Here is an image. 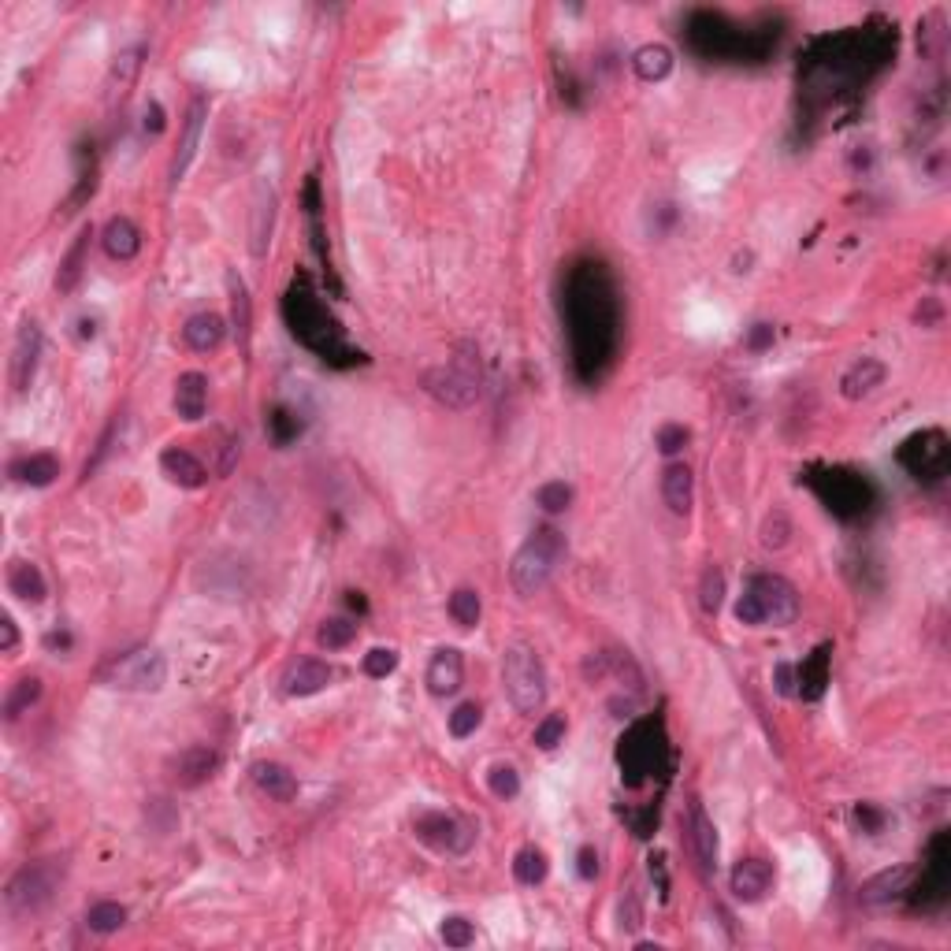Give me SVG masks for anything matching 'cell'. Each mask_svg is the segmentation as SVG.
<instances>
[{"label":"cell","instance_id":"1","mask_svg":"<svg viewBox=\"0 0 951 951\" xmlns=\"http://www.w3.org/2000/svg\"><path fill=\"white\" fill-rule=\"evenodd\" d=\"M565 313H569L576 372L584 379H599L617 350V298H613L610 275L599 261H584L569 272Z\"/></svg>","mask_w":951,"mask_h":951},{"label":"cell","instance_id":"2","mask_svg":"<svg viewBox=\"0 0 951 951\" xmlns=\"http://www.w3.org/2000/svg\"><path fill=\"white\" fill-rule=\"evenodd\" d=\"M283 313H287L290 335H294L301 346H309V350L320 353L324 361H339V357H357V361H361V353H353L350 346H346V339H342L339 320L320 305V298L309 290L305 279L287 290Z\"/></svg>","mask_w":951,"mask_h":951},{"label":"cell","instance_id":"3","mask_svg":"<svg viewBox=\"0 0 951 951\" xmlns=\"http://www.w3.org/2000/svg\"><path fill=\"white\" fill-rule=\"evenodd\" d=\"M565 554H569V547H565V535L558 528H550V524L547 528H535L524 539V547L513 554V561H509V584H513V591L524 595V599L539 595L561 569Z\"/></svg>","mask_w":951,"mask_h":951},{"label":"cell","instance_id":"4","mask_svg":"<svg viewBox=\"0 0 951 951\" xmlns=\"http://www.w3.org/2000/svg\"><path fill=\"white\" fill-rule=\"evenodd\" d=\"M736 617L743 625H792L799 617V591L784 576L758 573L747 580V591L736 602Z\"/></svg>","mask_w":951,"mask_h":951},{"label":"cell","instance_id":"5","mask_svg":"<svg viewBox=\"0 0 951 951\" xmlns=\"http://www.w3.org/2000/svg\"><path fill=\"white\" fill-rule=\"evenodd\" d=\"M502 684H506L509 703L521 714H539L547 703V669L539 662L535 647L528 643H509L502 654Z\"/></svg>","mask_w":951,"mask_h":951},{"label":"cell","instance_id":"6","mask_svg":"<svg viewBox=\"0 0 951 951\" xmlns=\"http://www.w3.org/2000/svg\"><path fill=\"white\" fill-rule=\"evenodd\" d=\"M424 391L450 409H469L480 398V361L472 353H457L446 365L424 372Z\"/></svg>","mask_w":951,"mask_h":951},{"label":"cell","instance_id":"7","mask_svg":"<svg viewBox=\"0 0 951 951\" xmlns=\"http://www.w3.org/2000/svg\"><path fill=\"white\" fill-rule=\"evenodd\" d=\"M101 680H105L108 688H119V691H160L164 680H168V662H164L160 651L142 647V651L119 654L116 662L101 673Z\"/></svg>","mask_w":951,"mask_h":951},{"label":"cell","instance_id":"8","mask_svg":"<svg viewBox=\"0 0 951 951\" xmlns=\"http://www.w3.org/2000/svg\"><path fill=\"white\" fill-rule=\"evenodd\" d=\"M810 487L821 495V502L833 509L836 517H859L862 509L870 506V483L862 480L859 472L847 469H829L814 476Z\"/></svg>","mask_w":951,"mask_h":951},{"label":"cell","instance_id":"9","mask_svg":"<svg viewBox=\"0 0 951 951\" xmlns=\"http://www.w3.org/2000/svg\"><path fill=\"white\" fill-rule=\"evenodd\" d=\"M948 435L944 431H918L899 446V465L911 472L914 480H940L948 472Z\"/></svg>","mask_w":951,"mask_h":951},{"label":"cell","instance_id":"10","mask_svg":"<svg viewBox=\"0 0 951 951\" xmlns=\"http://www.w3.org/2000/svg\"><path fill=\"white\" fill-rule=\"evenodd\" d=\"M413 829H417V836L424 844L435 847V851H446V855H465V851L476 844V829L465 825L461 818H454V814H443V810H424V814H417Z\"/></svg>","mask_w":951,"mask_h":951},{"label":"cell","instance_id":"11","mask_svg":"<svg viewBox=\"0 0 951 951\" xmlns=\"http://www.w3.org/2000/svg\"><path fill=\"white\" fill-rule=\"evenodd\" d=\"M56 888V877L49 866H27L19 870L8 881V892H4V903L12 914H38L41 907H49Z\"/></svg>","mask_w":951,"mask_h":951},{"label":"cell","instance_id":"12","mask_svg":"<svg viewBox=\"0 0 951 951\" xmlns=\"http://www.w3.org/2000/svg\"><path fill=\"white\" fill-rule=\"evenodd\" d=\"M918 892H922V896L914 899L918 911H933V907H940L944 896H948V833L933 836V844L925 851V877H922V885H918Z\"/></svg>","mask_w":951,"mask_h":951},{"label":"cell","instance_id":"13","mask_svg":"<svg viewBox=\"0 0 951 951\" xmlns=\"http://www.w3.org/2000/svg\"><path fill=\"white\" fill-rule=\"evenodd\" d=\"M658 755H662V743H654V725L643 721L636 729L628 732V740H621V769H628V781L636 784L643 781V773H651L658 766Z\"/></svg>","mask_w":951,"mask_h":951},{"label":"cell","instance_id":"14","mask_svg":"<svg viewBox=\"0 0 951 951\" xmlns=\"http://www.w3.org/2000/svg\"><path fill=\"white\" fill-rule=\"evenodd\" d=\"M38 357H41V327L34 320L19 327L15 335V350H12V387L15 394H23L30 387V379L38 372Z\"/></svg>","mask_w":951,"mask_h":951},{"label":"cell","instance_id":"15","mask_svg":"<svg viewBox=\"0 0 951 951\" xmlns=\"http://www.w3.org/2000/svg\"><path fill=\"white\" fill-rule=\"evenodd\" d=\"M216 766H220V755L212 747H205V743H194V747H186V751L171 758V777H175L179 788H197V784H205L216 773Z\"/></svg>","mask_w":951,"mask_h":951},{"label":"cell","instance_id":"16","mask_svg":"<svg viewBox=\"0 0 951 951\" xmlns=\"http://www.w3.org/2000/svg\"><path fill=\"white\" fill-rule=\"evenodd\" d=\"M424 680H428L431 695H439V699L454 695V691L461 688V680H465V658H461V651H457V647H439V651L431 654Z\"/></svg>","mask_w":951,"mask_h":951},{"label":"cell","instance_id":"17","mask_svg":"<svg viewBox=\"0 0 951 951\" xmlns=\"http://www.w3.org/2000/svg\"><path fill=\"white\" fill-rule=\"evenodd\" d=\"M331 680H335V673H331L327 662H320V658H298V662L287 669V677H283V691H287L290 699H309L316 691H324Z\"/></svg>","mask_w":951,"mask_h":951},{"label":"cell","instance_id":"18","mask_svg":"<svg viewBox=\"0 0 951 951\" xmlns=\"http://www.w3.org/2000/svg\"><path fill=\"white\" fill-rule=\"evenodd\" d=\"M205 112H209V105H205L201 97H197L194 105H190V112H186L183 138H179V149H175V160H171V183H179L186 171H190V164H194L197 145H201V131H205Z\"/></svg>","mask_w":951,"mask_h":951},{"label":"cell","instance_id":"19","mask_svg":"<svg viewBox=\"0 0 951 951\" xmlns=\"http://www.w3.org/2000/svg\"><path fill=\"white\" fill-rule=\"evenodd\" d=\"M773 885V866L766 859H743L732 870V896L743 903H758Z\"/></svg>","mask_w":951,"mask_h":951},{"label":"cell","instance_id":"20","mask_svg":"<svg viewBox=\"0 0 951 951\" xmlns=\"http://www.w3.org/2000/svg\"><path fill=\"white\" fill-rule=\"evenodd\" d=\"M160 472H164L175 487H186V491H197V487H205V480H209L205 465H201L190 450H179V446H171V450L160 454Z\"/></svg>","mask_w":951,"mask_h":951},{"label":"cell","instance_id":"21","mask_svg":"<svg viewBox=\"0 0 951 951\" xmlns=\"http://www.w3.org/2000/svg\"><path fill=\"white\" fill-rule=\"evenodd\" d=\"M881 383H885V365H881L877 357H862V361H855V365L844 372V379H840V394H844L847 402H859V398L877 391Z\"/></svg>","mask_w":951,"mask_h":951},{"label":"cell","instance_id":"22","mask_svg":"<svg viewBox=\"0 0 951 951\" xmlns=\"http://www.w3.org/2000/svg\"><path fill=\"white\" fill-rule=\"evenodd\" d=\"M209 409V379L201 372H186L175 383V413L183 420H201Z\"/></svg>","mask_w":951,"mask_h":951},{"label":"cell","instance_id":"23","mask_svg":"<svg viewBox=\"0 0 951 951\" xmlns=\"http://www.w3.org/2000/svg\"><path fill=\"white\" fill-rule=\"evenodd\" d=\"M8 591H12L19 602L38 606V602H45V595H49V584H45V576H41V569L34 561H12V565H8Z\"/></svg>","mask_w":951,"mask_h":951},{"label":"cell","instance_id":"24","mask_svg":"<svg viewBox=\"0 0 951 951\" xmlns=\"http://www.w3.org/2000/svg\"><path fill=\"white\" fill-rule=\"evenodd\" d=\"M249 773H253V784H257L264 795L279 799V803H290V799L298 795V777H294L287 766H279V762H253Z\"/></svg>","mask_w":951,"mask_h":951},{"label":"cell","instance_id":"25","mask_svg":"<svg viewBox=\"0 0 951 951\" xmlns=\"http://www.w3.org/2000/svg\"><path fill=\"white\" fill-rule=\"evenodd\" d=\"M662 498H665V506L673 509L677 517H684V513H688L691 498H695V480H691L688 465H680V461L665 465V472H662Z\"/></svg>","mask_w":951,"mask_h":951},{"label":"cell","instance_id":"26","mask_svg":"<svg viewBox=\"0 0 951 951\" xmlns=\"http://www.w3.org/2000/svg\"><path fill=\"white\" fill-rule=\"evenodd\" d=\"M105 253L112 257V261H134L138 257V249H142V235H138V227H134L127 216H116V220H108L105 227Z\"/></svg>","mask_w":951,"mask_h":951},{"label":"cell","instance_id":"27","mask_svg":"<svg viewBox=\"0 0 951 951\" xmlns=\"http://www.w3.org/2000/svg\"><path fill=\"white\" fill-rule=\"evenodd\" d=\"M223 335H227V327H223V320L216 313H197V316H190V320H186V327H183L186 346H190V350H197V353L216 350V346L223 342Z\"/></svg>","mask_w":951,"mask_h":951},{"label":"cell","instance_id":"28","mask_svg":"<svg viewBox=\"0 0 951 951\" xmlns=\"http://www.w3.org/2000/svg\"><path fill=\"white\" fill-rule=\"evenodd\" d=\"M825 684H829V643H821L818 651L799 665V695L803 699H821Z\"/></svg>","mask_w":951,"mask_h":951},{"label":"cell","instance_id":"29","mask_svg":"<svg viewBox=\"0 0 951 951\" xmlns=\"http://www.w3.org/2000/svg\"><path fill=\"white\" fill-rule=\"evenodd\" d=\"M12 476L27 487H49L60 476V461L53 454H30L12 465Z\"/></svg>","mask_w":951,"mask_h":951},{"label":"cell","instance_id":"30","mask_svg":"<svg viewBox=\"0 0 951 951\" xmlns=\"http://www.w3.org/2000/svg\"><path fill=\"white\" fill-rule=\"evenodd\" d=\"M632 71H636L643 82H662L669 71H673V53L665 45H643L632 56Z\"/></svg>","mask_w":951,"mask_h":951},{"label":"cell","instance_id":"31","mask_svg":"<svg viewBox=\"0 0 951 951\" xmlns=\"http://www.w3.org/2000/svg\"><path fill=\"white\" fill-rule=\"evenodd\" d=\"M907 881H911V870H907V866L877 873V877H870V881L862 885V899H866V903H888V899H896L899 892H907Z\"/></svg>","mask_w":951,"mask_h":951},{"label":"cell","instance_id":"32","mask_svg":"<svg viewBox=\"0 0 951 951\" xmlns=\"http://www.w3.org/2000/svg\"><path fill=\"white\" fill-rule=\"evenodd\" d=\"M691 840H695V851L703 859L706 870L717 866V833H714V821L706 818L703 807H691Z\"/></svg>","mask_w":951,"mask_h":951},{"label":"cell","instance_id":"33","mask_svg":"<svg viewBox=\"0 0 951 951\" xmlns=\"http://www.w3.org/2000/svg\"><path fill=\"white\" fill-rule=\"evenodd\" d=\"M547 870H550L547 855L532 844L521 847L517 859H513V877H517L521 885H543V881H547Z\"/></svg>","mask_w":951,"mask_h":951},{"label":"cell","instance_id":"34","mask_svg":"<svg viewBox=\"0 0 951 951\" xmlns=\"http://www.w3.org/2000/svg\"><path fill=\"white\" fill-rule=\"evenodd\" d=\"M90 238L93 231L90 227H82V235L75 238V246H71V253H67V261L60 264V275H56V290H75V283H79L82 275V264H86V249H90Z\"/></svg>","mask_w":951,"mask_h":951},{"label":"cell","instance_id":"35","mask_svg":"<svg viewBox=\"0 0 951 951\" xmlns=\"http://www.w3.org/2000/svg\"><path fill=\"white\" fill-rule=\"evenodd\" d=\"M227 287H231V313H235V335L242 342V350L249 346V324H253V309H249V294L246 283L235 272L227 275Z\"/></svg>","mask_w":951,"mask_h":951},{"label":"cell","instance_id":"36","mask_svg":"<svg viewBox=\"0 0 951 951\" xmlns=\"http://www.w3.org/2000/svg\"><path fill=\"white\" fill-rule=\"evenodd\" d=\"M272 216H275V197L272 190H257V212H253V253L257 257H264V249H268V242H272Z\"/></svg>","mask_w":951,"mask_h":951},{"label":"cell","instance_id":"37","mask_svg":"<svg viewBox=\"0 0 951 951\" xmlns=\"http://www.w3.org/2000/svg\"><path fill=\"white\" fill-rule=\"evenodd\" d=\"M86 925L93 933H101V937H112V933H119L127 925V907H119V903H93L86 911Z\"/></svg>","mask_w":951,"mask_h":951},{"label":"cell","instance_id":"38","mask_svg":"<svg viewBox=\"0 0 951 951\" xmlns=\"http://www.w3.org/2000/svg\"><path fill=\"white\" fill-rule=\"evenodd\" d=\"M38 699H41V680L38 677H23L12 691H8V699H4V717H8V721H15L19 714H27L30 706L38 703Z\"/></svg>","mask_w":951,"mask_h":951},{"label":"cell","instance_id":"39","mask_svg":"<svg viewBox=\"0 0 951 951\" xmlns=\"http://www.w3.org/2000/svg\"><path fill=\"white\" fill-rule=\"evenodd\" d=\"M480 595L472 591V587H457L454 595H450V617H454L461 628H476L480 625Z\"/></svg>","mask_w":951,"mask_h":951},{"label":"cell","instance_id":"40","mask_svg":"<svg viewBox=\"0 0 951 951\" xmlns=\"http://www.w3.org/2000/svg\"><path fill=\"white\" fill-rule=\"evenodd\" d=\"M353 636H357V625L346 621V617H327L324 625H320V632H316L320 647H327V651H342V647H350Z\"/></svg>","mask_w":951,"mask_h":951},{"label":"cell","instance_id":"41","mask_svg":"<svg viewBox=\"0 0 951 951\" xmlns=\"http://www.w3.org/2000/svg\"><path fill=\"white\" fill-rule=\"evenodd\" d=\"M487 788H491V795L495 799H517L521 795V773L513 766H506V762H498V766H491V773H487Z\"/></svg>","mask_w":951,"mask_h":951},{"label":"cell","instance_id":"42","mask_svg":"<svg viewBox=\"0 0 951 951\" xmlns=\"http://www.w3.org/2000/svg\"><path fill=\"white\" fill-rule=\"evenodd\" d=\"M535 506L543 509V513H565V509L573 506V487L561 480L543 483V487L535 491Z\"/></svg>","mask_w":951,"mask_h":951},{"label":"cell","instance_id":"43","mask_svg":"<svg viewBox=\"0 0 951 951\" xmlns=\"http://www.w3.org/2000/svg\"><path fill=\"white\" fill-rule=\"evenodd\" d=\"M699 602H703L706 613H717L721 610V602H725V573L717 569V565H710L703 573V584H699Z\"/></svg>","mask_w":951,"mask_h":951},{"label":"cell","instance_id":"44","mask_svg":"<svg viewBox=\"0 0 951 951\" xmlns=\"http://www.w3.org/2000/svg\"><path fill=\"white\" fill-rule=\"evenodd\" d=\"M480 721H483L480 703H461L454 714H450V736H454V740H465V736H472V732L480 729Z\"/></svg>","mask_w":951,"mask_h":951},{"label":"cell","instance_id":"45","mask_svg":"<svg viewBox=\"0 0 951 951\" xmlns=\"http://www.w3.org/2000/svg\"><path fill=\"white\" fill-rule=\"evenodd\" d=\"M439 937H443L446 948H469L472 940H476V929H472L469 918H461V914H450L443 922V929H439Z\"/></svg>","mask_w":951,"mask_h":951},{"label":"cell","instance_id":"46","mask_svg":"<svg viewBox=\"0 0 951 951\" xmlns=\"http://www.w3.org/2000/svg\"><path fill=\"white\" fill-rule=\"evenodd\" d=\"M788 535H792V521H788V513H773V517H766V524H762V547L769 550H781L784 543H788Z\"/></svg>","mask_w":951,"mask_h":951},{"label":"cell","instance_id":"47","mask_svg":"<svg viewBox=\"0 0 951 951\" xmlns=\"http://www.w3.org/2000/svg\"><path fill=\"white\" fill-rule=\"evenodd\" d=\"M561 740H565V717H561V714H547L543 721H539V725H535V747L554 751Z\"/></svg>","mask_w":951,"mask_h":951},{"label":"cell","instance_id":"48","mask_svg":"<svg viewBox=\"0 0 951 951\" xmlns=\"http://www.w3.org/2000/svg\"><path fill=\"white\" fill-rule=\"evenodd\" d=\"M365 673L368 677H391L394 669H398V651H391V647H376V651L365 654Z\"/></svg>","mask_w":951,"mask_h":951},{"label":"cell","instance_id":"49","mask_svg":"<svg viewBox=\"0 0 951 951\" xmlns=\"http://www.w3.org/2000/svg\"><path fill=\"white\" fill-rule=\"evenodd\" d=\"M654 446H658L665 457L680 454V450L688 446V428H684V424H665V428H658V435H654Z\"/></svg>","mask_w":951,"mask_h":951},{"label":"cell","instance_id":"50","mask_svg":"<svg viewBox=\"0 0 951 951\" xmlns=\"http://www.w3.org/2000/svg\"><path fill=\"white\" fill-rule=\"evenodd\" d=\"M268 424H272V439H275L279 446H287L290 439H294V435L301 431V428H298V420H290L287 409H275L272 417H268Z\"/></svg>","mask_w":951,"mask_h":951},{"label":"cell","instance_id":"51","mask_svg":"<svg viewBox=\"0 0 951 951\" xmlns=\"http://www.w3.org/2000/svg\"><path fill=\"white\" fill-rule=\"evenodd\" d=\"M138 56H142V49H127L123 56H116V60H119V64H116L119 86H127V82L138 75V67H142V60H138Z\"/></svg>","mask_w":951,"mask_h":951},{"label":"cell","instance_id":"52","mask_svg":"<svg viewBox=\"0 0 951 951\" xmlns=\"http://www.w3.org/2000/svg\"><path fill=\"white\" fill-rule=\"evenodd\" d=\"M855 821H859L862 833H881V825H885V814L877 807H870V803H862L859 810H855Z\"/></svg>","mask_w":951,"mask_h":951},{"label":"cell","instance_id":"53","mask_svg":"<svg viewBox=\"0 0 951 951\" xmlns=\"http://www.w3.org/2000/svg\"><path fill=\"white\" fill-rule=\"evenodd\" d=\"M576 870H580L584 881H595V877H599V851H595V847H580V855H576Z\"/></svg>","mask_w":951,"mask_h":951},{"label":"cell","instance_id":"54","mask_svg":"<svg viewBox=\"0 0 951 951\" xmlns=\"http://www.w3.org/2000/svg\"><path fill=\"white\" fill-rule=\"evenodd\" d=\"M0 636H4V639H0V651L15 654V647H19V628H15V621L8 617V613L0 617Z\"/></svg>","mask_w":951,"mask_h":951},{"label":"cell","instance_id":"55","mask_svg":"<svg viewBox=\"0 0 951 951\" xmlns=\"http://www.w3.org/2000/svg\"><path fill=\"white\" fill-rule=\"evenodd\" d=\"M773 342V327L769 324H755L751 327V339H747V350H755V353H762Z\"/></svg>","mask_w":951,"mask_h":951},{"label":"cell","instance_id":"56","mask_svg":"<svg viewBox=\"0 0 951 951\" xmlns=\"http://www.w3.org/2000/svg\"><path fill=\"white\" fill-rule=\"evenodd\" d=\"M625 903H628V911H625V907H621V925H625V929H636V925H639V918H643V914H639V899H636V888H628Z\"/></svg>","mask_w":951,"mask_h":951},{"label":"cell","instance_id":"57","mask_svg":"<svg viewBox=\"0 0 951 951\" xmlns=\"http://www.w3.org/2000/svg\"><path fill=\"white\" fill-rule=\"evenodd\" d=\"M145 131H153V134L164 131V108H160L157 101L145 108Z\"/></svg>","mask_w":951,"mask_h":951},{"label":"cell","instance_id":"58","mask_svg":"<svg viewBox=\"0 0 951 951\" xmlns=\"http://www.w3.org/2000/svg\"><path fill=\"white\" fill-rule=\"evenodd\" d=\"M777 691H781V695H792V691H795V669H792V665H777Z\"/></svg>","mask_w":951,"mask_h":951}]
</instances>
